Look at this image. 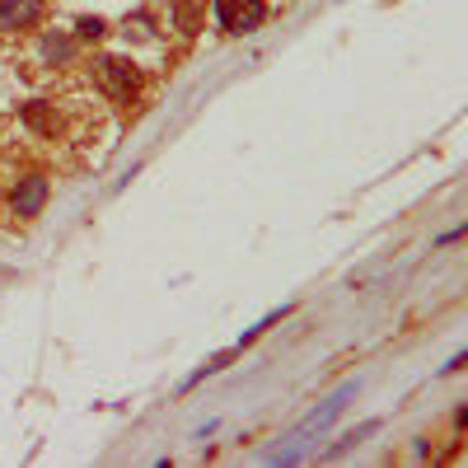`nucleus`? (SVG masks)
<instances>
[{"label":"nucleus","mask_w":468,"mask_h":468,"mask_svg":"<svg viewBox=\"0 0 468 468\" xmlns=\"http://www.w3.org/2000/svg\"><path fill=\"white\" fill-rule=\"evenodd\" d=\"M267 19V0H216V24L225 33H253Z\"/></svg>","instance_id":"1"},{"label":"nucleus","mask_w":468,"mask_h":468,"mask_svg":"<svg viewBox=\"0 0 468 468\" xmlns=\"http://www.w3.org/2000/svg\"><path fill=\"white\" fill-rule=\"evenodd\" d=\"M99 80H103V90L112 99H132L141 90V70L132 61H122V57H103L99 61Z\"/></svg>","instance_id":"2"},{"label":"nucleus","mask_w":468,"mask_h":468,"mask_svg":"<svg viewBox=\"0 0 468 468\" xmlns=\"http://www.w3.org/2000/svg\"><path fill=\"white\" fill-rule=\"evenodd\" d=\"M10 207H15V216L33 220L37 211L48 207V178H43V174H28V178H19V187H15Z\"/></svg>","instance_id":"3"},{"label":"nucleus","mask_w":468,"mask_h":468,"mask_svg":"<svg viewBox=\"0 0 468 468\" xmlns=\"http://www.w3.org/2000/svg\"><path fill=\"white\" fill-rule=\"evenodd\" d=\"M37 15H43V0H0V28L5 33L37 24Z\"/></svg>","instance_id":"4"},{"label":"nucleus","mask_w":468,"mask_h":468,"mask_svg":"<svg viewBox=\"0 0 468 468\" xmlns=\"http://www.w3.org/2000/svg\"><path fill=\"white\" fill-rule=\"evenodd\" d=\"M70 52H75L70 37H48V43H43V57H48V61H66Z\"/></svg>","instance_id":"5"},{"label":"nucleus","mask_w":468,"mask_h":468,"mask_svg":"<svg viewBox=\"0 0 468 468\" xmlns=\"http://www.w3.org/2000/svg\"><path fill=\"white\" fill-rule=\"evenodd\" d=\"M75 28H80V37L90 43V37H99V33H103V19H99V15H85V19L75 24Z\"/></svg>","instance_id":"6"}]
</instances>
